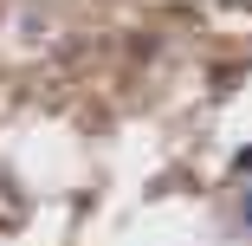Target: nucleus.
I'll list each match as a JSON object with an SVG mask.
<instances>
[{"mask_svg": "<svg viewBox=\"0 0 252 246\" xmlns=\"http://www.w3.org/2000/svg\"><path fill=\"white\" fill-rule=\"evenodd\" d=\"M233 175H252V149H239V156H233Z\"/></svg>", "mask_w": 252, "mask_h": 246, "instance_id": "nucleus-2", "label": "nucleus"}, {"mask_svg": "<svg viewBox=\"0 0 252 246\" xmlns=\"http://www.w3.org/2000/svg\"><path fill=\"white\" fill-rule=\"evenodd\" d=\"M239 227L252 233V181H246V194H239Z\"/></svg>", "mask_w": 252, "mask_h": 246, "instance_id": "nucleus-1", "label": "nucleus"}]
</instances>
